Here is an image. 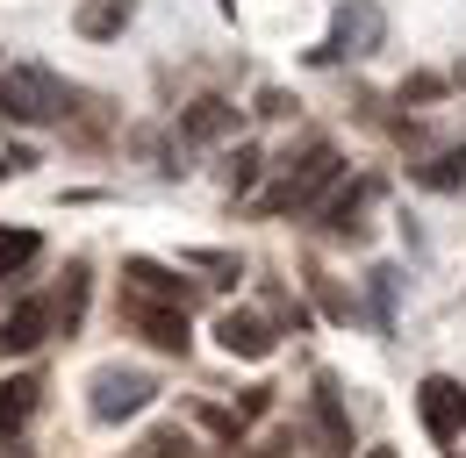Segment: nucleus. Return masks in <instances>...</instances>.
<instances>
[{
  "label": "nucleus",
  "mask_w": 466,
  "mask_h": 458,
  "mask_svg": "<svg viewBox=\"0 0 466 458\" xmlns=\"http://www.w3.org/2000/svg\"><path fill=\"white\" fill-rule=\"evenodd\" d=\"M36 251H44V236H36V229H0V280H7V273H22Z\"/></svg>",
  "instance_id": "14"
},
{
  "label": "nucleus",
  "mask_w": 466,
  "mask_h": 458,
  "mask_svg": "<svg viewBox=\"0 0 466 458\" xmlns=\"http://www.w3.org/2000/svg\"><path fill=\"white\" fill-rule=\"evenodd\" d=\"M416 179H423V186H438V194H452V186H466V151H445L438 165H416Z\"/></svg>",
  "instance_id": "18"
},
{
  "label": "nucleus",
  "mask_w": 466,
  "mask_h": 458,
  "mask_svg": "<svg viewBox=\"0 0 466 458\" xmlns=\"http://www.w3.org/2000/svg\"><path fill=\"white\" fill-rule=\"evenodd\" d=\"M122 294H144V301H173V308H194V286L173 280L166 265H151V258H129L122 265Z\"/></svg>",
  "instance_id": "7"
},
{
  "label": "nucleus",
  "mask_w": 466,
  "mask_h": 458,
  "mask_svg": "<svg viewBox=\"0 0 466 458\" xmlns=\"http://www.w3.org/2000/svg\"><path fill=\"white\" fill-rule=\"evenodd\" d=\"M122 22H129V0H94V7H79V36H116Z\"/></svg>",
  "instance_id": "16"
},
{
  "label": "nucleus",
  "mask_w": 466,
  "mask_h": 458,
  "mask_svg": "<svg viewBox=\"0 0 466 458\" xmlns=\"http://www.w3.org/2000/svg\"><path fill=\"white\" fill-rule=\"evenodd\" d=\"M0 114L22 122V129L65 122V114H72V86H65L58 72H44V65H15V72L0 79Z\"/></svg>",
  "instance_id": "1"
},
{
  "label": "nucleus",
  "mask_w": 466,
  "mask_h": 458,
  "mask_svg": "<svg viewBox=\"0 0 466 458\" xmlns=\"http://www.w3.org/2000/svg\"><path fill=\"white\" fill-rule=\"evenodd\" d=\"M366 458H395V452H366Z\"/></svg>",
  "instance_id": "20"
},
{
  "label": "nucleus",
  "mask_w": 466,
  "mask_h": 458,
  "mask_svg": "<svg viewBox=\"0 0 466 458\" xmlns=\"http://www.w3.org/2000/svg\"><path fill=\"white\" fill-rule=\"evenodd\" d=\"M366 194H373V179H351V186H338V194L323 201V223H330V229H351V215L366 208Z\"/></svg>",
  "instance_id": "15"
},
{
  "label": "nucleus",
  "mask_w": 466,
  "mask_h": 458,
  "mask_svg": "<svg viewBox=\"0 0 466 458\" xmlns=\"http://www.w3.org/2000/svg\"><path fill=\"white\" fill-rule=\"evenodd\" d=\"M216 344H223L230 358H273V330H266V315H251V308H230V315L216 323Z\"/></svg>",
  "instance_id": "8"
},
{
  "label": "nucleus",
  "mask_w": 466,
  "mask_h": 458,
  "mask_svg": "<svg viewBox=\"0 0 466 458\" xmlns=\"http://www.w3.org/2000/svg\"><path fill=\"white\" fill-rule=\"evenodd\" d=\"M416 408H423V430H431L438 444H460V437H466V387H460V380L431 373V380L416 387Z\"/></svg>",
  "instance_id": "4"
},
{
  "label": "nucleus",
  "mask_w": 466,
  "mask_h": 458,
  "mask_svg": "<svg viewBox=\"0 0 466 458\" xmlns=\"http://www.w3.org/2000/svg\"><path fill=\"white\" fill-rule=\"evenodd\" d=\"M36 401H44V380H36V373L7 380V387H0V437H22L29 415H36Z\"/></svg>",
  "instance_id": "11"
},
{
  "label": "nucleus",
  "mask_w": 466,
  "mask_h": 458,
  "mask_svg": "<svg viewBox=\"0 0 466 458\" xmlns=\"http://www.w3.org/2000/svg\"><path fill=\"white\" fill-rule=\"evenodd\" d=\"M158 394L144 373H122V365H101L94 373V423H122V415H137L144 401Z\"/></svg>",
  "instance_id": "6"
},
{
  "label": "nucleus",
  "mask_w": 466,
  "mask_h": 458,
  "mask_svg": "<svg viewBox=\"0 0 466 458\" xmlns=\"http://www.w3.org/2000/svg\"><path fill=\"white\" fill-rule=\"evenodd\" d=\"M316 437H323V458H351V423H345V401H338V380H316Z\"/></svg>",
  "instance_id": "9"
},
{
  "label": "nucleus",
  "mask_w": 466,
  "mask_h": 458,
  "mask_svg": "<svg viewBox=\"0 0 466 458\" xmlns=\"http://www.w3.org/2000/svg\"><path fill=\"white\" fill-rule=\"evenodd\" d=\"M230 129H237V108H230V101H194L187 122H179V136H187V144H216V136H230Z\"/></svg>",
  "instance_id": "12"
},
{
  "label": "nucleus",
  "mask_w": 466,
  "mask_h": 458,
  "mask_svg": "<svg viewBox=\"0 0 466 458\" xmlns=\"http://www.w3.org/2000/svg\"><path fill=\"white\" fill-rule=\"evenodd\" d=\"M388 36V22H380V7L373 0H359V7H338V22H330V36L316 44V65H338V57H366L373 44Z\"/></svg>",
  "instance_id": "3"
},
{
  "label": "nucleus",
  "mask_w": 466,
  "mask_h": 458,
  "mask_svg": "<svg viewBox=\"0 0 466 458\" xmlns=\"http://www.w3.org/2000/svg\"><path fill=\"white\" fill-rule=\"evenodd\" d=\"M129 458H201V452H194V437H187V430H151Z\"/></svg>",
  "instance_id": "17"
},
{
  "label": "nucleus",
  "mask_w": 466,
  "mask_h": 458,
  "mask_svg": "<svg viewBox=\"0 0 466 458\" xmlns=\"http://www.w3.org/2000/svg\"><path fill=\"white\" fill-rule=\"evenodd\" d=\"M122 323H129L144 344H158V351H187V308H173V301L122 294Z\"/></svg>",
  "instance_id": "5"
},
{
  "label": "nucleus",
  "mask_w": 466,
  "mask_h": 458,
  "mask_svg": "<svg viewBox=\"0 0 466 458\" xmlns=\"http://www.w3.org/2000/svg\"><path fill=\"white\" fill-rule=\"evenodd\" d=\"M44 337H58V330H51V301H22V308L0 323V351H36Z\"/></svg>",
  "instance_id": "10"
},
{
  "label": "nucleus",
  "mask_w": 466,
  "mask_h": 458,
  "mask_svg": "<svg viewBox=\"0 0 466 458\" xmlns=\"http://www.w3.org/2000/svg\"><path fill=\"white\" fill-rule=\"evenodd\" d=\"M223 179H230V194H244V186L258 179V151H237V158H230V172H223Z\"/></svg>",
  "instance_id": "19"
},
{
  "label": "nucleus",
  "mask_w": 466,
  "mask_h": 458,
  "mask_svg": "<svg viewBox=\"0 0 466 458\" xmlns=\"http://www.w3.org/2000/svg\"><path fill=\"white\" fill-rule=\"evenodd\" d=\"M79 315H86V265H72V273H65V286L51 294V330H58V337H72V330H79Z\"/></svg>",
  "instance_id": "13"
},
{
  "label": "nucleus",
  "mask_w": 466,
  "mask_h": 458,
  "mask_svg": "<svg viewBox=\"0 0 466 458\" xmlns=\"http://www.w3.org/2000/svg\"><path fill=\"white\" fill-rule=\"evenodd\" d=\"M338 172H345V158H338L330 144H309L301 158H288L280 186H273V194H258V208H266V215H288V208H316V201H323V186H338Z\"/></svg>",
  "instance_id": "2"
}]
</instances>
